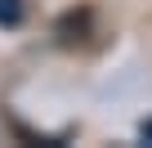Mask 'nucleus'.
Wrapping results in <instances>:
<instances>
[{"instance_id":"f257e3e1","label":"nucleus","mask_w":152,"mask_h":148,"mask_svg":"<svg viewBox=\"0 0 152 148\" xmlns=\"http://www.w3.org/2000/svg\"><path fill=\"white\" fill-rule=\"evenodd\" d=\"M27 18V0H0V27H18Z\"/></svg>"}]
</instances>
